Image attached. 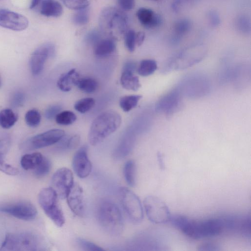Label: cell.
Masks as SVG:
<instances>
[{
  "mask_svg": "<svg viewBox=\"0 0 251 251\" xmlns=\"http://www.w3.org/2000/svg\"><path fill=\"white\" fill-rule=\"evenodd\" d=\"M119 6L126 11L133 8L135 5V0H118Z\"/></svg>",
  "mask_w": 251,
  "mask_h": 251,
  "instance_id": "cell-42",
  "label": "cell"
},
{
  "mask_svg": "<svg viewBox=\"0 0 251 251\" xmlns=\"http://www.w3.org/2000/svg\"><path fill=\"white\" fill-rule=\"evenodd\" d=\"M55 50L54 45L47 43L40 46L33 52L30 59V67L32 74L38 75L42 72L46 60L53 56Z\"/></svg>",
  "mask_w": 251,
  "mask_h": 251,
  "instance_id": "cell-12",
  "label": "cell"
},
{
  "mask_svg": "<svg viewBox=\"0 0 251 251\" xmlns=\"http://www.w3.org/2000/svg\"><path fill=\"white\" fill-rule=\"evenodd\" d=\"M68 8L79 10L87 8L92 0H61Z\"/></svg>",
  "mask_w": 251,
  "mask_h": 251,
  "instance_id": "cell-33",
  "label": "cell"
},
{
  "mask_svg": "<svg viewBox=\"0 0 251 251\" xmlns=\"http://www.w3.org/2000/svg\"><path fill=\"white\" fill-rule=\"evenodd\" d=\"M66 199L72 211L79 217L84 216L85 206L82 188L77 183H74Z\"/></svg>",
  "mask_w": 251,
  "mask_h": 251,
  "instance_id": "cell-16",
  "label": "cell"
},
{
  "mask_svg": "<svg viewBox=\"0 0 251 251\" xmlns=\"http://www.w3.org/2000/svg\"><path fill=\"white\" fill-rule=\"evenodd\" d=\"M55 118L56 123L63 126L71 125L76 120L75 114L73 112L69 110L59 112Z\"/></svg>",
  "mask_w": 251,
  "mask_h": 251,
  "instance_id": "cell-28",
  "label": "cell"
},
{
  "mask_svg": "<svg viewBox=\"0 0 251 251\" xmlns=\"http://www.w3.org/2000/svg\"><path fill=\"white\" fill-rule=\"evenodd\" d=\"M76 86L81 91L87 94H92L97 89L98 84L97 81L93 78L80 77Z\"/></svg>",
  "mask_w": 251,
  "mask_h": 251,
  "instance_id": "cell-26",
  "label": "cell"
},
{
  "mask_svg": "<svg viewBox=\"0 0 251 251\" xmlns=\"http://www.w3.org/2000/svg\"><path fill=\"white\" fill-rule=\"evenodd\" d=\"M200 251H218L219 250V246L213 243H205L199 247Z\"/></svg>",
  "mask_w": 251,
  "mask_h": 251,
  "instance_id": "cell-43",
  "label": "cell"
},
{
  "mask_svg": "<svg viewBox=\"0 0 251 251\" xmlns=\"http://www.w3.org/2000/svg\"><path fill=\"white\" fill-rule=\"evenodd\" d=\"M136 44L137 46H141L145 38V34L144 32L139 31L136 33Z\"/></svg>",
  "mask_w": 251,
  "mask_h": 251,
  "instance_id": "cell-46",
  "label": "cell"
},
{
  "mask_svg": "<svg viewBox=\"0 0 251 251\" xmlns=\"http://www.w3.org/2000/svg\"><path fill=\"white\" fill-rule=\"evenodd\" d=\"M75 173L80 178L87 177L92 171V164L87 154V147H80L75 153L72 162Z\"/></svg>",
  "mask_w": 251,
  "mask_h": 251,
  "instance_id": "cell-14",
  "label": "cell"
},
{
  "mask_svg": "<svg viewBox=\"0 0 251 251\" xmlns=\"http://www.w3.org/2000/svg\"><path fill=\"white\" fill-rule=\"evenodd\" d=\"M122 122L120 115L116 111L108 110L99 114L93 121L88 135L90 144L96 146L114 132Z\"/></svg>",
  "mask_w": 251,
  "mask_h": 251,
  "instance_id": "cell-3",
  "label": "cell"
},
{
  "mask_svg": "<svg viewBox=\"0 0 251 251\" xmlns=\"http://www.w3.org/2000/svg\"><path fill=\"white\" fill-rule=\"evenodd\" d=\"M26 123L30 127H35L38 126L41 121V115L35 109L28 111L25 115Z\"/></svg>",
  "mask_w": 251,
  "mask_h": 251,
  "instance_id": "cell-31",
  "label": "cell"
},
{
  "mask_svg": "<svg viewBox=\"0 0 251 251\" xmlns=\"http://www.w3.org/2000/svg\"><path fill=\"white\" fill-rule=\"evenodd\" d=\"M119 195L123 209L130 222L134 224H140L143 219L144 213L138 197L125 187L120 188Z\"/></svg>",
  "mask_w": 251,
  "mask_h": 251,
  "instance_id": "cell-6",
  "label": "cell"
},
{
  "mask_svg": "<svg viewBox=\"0 0 251 251\" xmlns=\"http://www.w3.org/2000/svg\"><path fill=\"white\" fill-rule=\"evenodd\" d=\"M74 183L72 172L65 167L58 169L51 179V187L61 199H66Z\"/></svg>",
  "mask_w": 251,
  "mask_h": 251,
  "instance_id": "cell-11",
  "label": "cell"
},
{
  "mask_svg": "<svg viewBox=\"0 0 251 251\" xmlns=\"http://www.w3.org/2000/svg\"><path fill=\"white\" fill-rule=\"evenodd\" d=\"M94 46V53L96 56L99 57L110 55L116 50L115 41L110 38L101 39Z\"/></svg>",
  "mask_w": 251,
  "mask_h": 251,
  "instance_id": "cell-20",
  "label": "cell"
},
{
  "mask_svg": "<svg viewBox=\"0 0 251 251\" xmlns=\"http://www.w3.org/2000/svg\"><path fill=\"white\" fill-rule=\"evenodd\" d=\"M146 215L150 221L160 224L170 221L171 213L166 203L159 198L148 196L144 200Z\"/></svg>",
  "mask_w": 251,
  "mask_h": 251,
  "instance_id": "cell-8",
  "label": "cell"
},
{
  "mask_svg": "<svg viewBox=\"0 0 251 251\" xmlns=\"http://www.w3.org/2000/svg\"><path fill=\"white\" fill-rule=\"evenodd\" d=\"M76 242L83 250L90 251H103L104 250L97 245L81 238L77 239Z\"/></svg>",
  "mask_w": 251,
  "mask_h": 251,
  "instance_id": "cell-37",
  "label": "cell"
},
{
  "mask_svg": "<svg viewBox=\"0 0 251 251\" xmlns=\"http://www.w3.org/2000/svg\"><path fill=\"white\" fill-rule=\"evenodd\" d=\"M0 171L10 176H16L19 174L17 168L5 162L2 153L0 151Z\"/></svg>",
  "mask_w": 251,
  "mask_h": 251,
  "instance_id": "cell-35",
  "label": "cell"
},
{
  "mask_svg": "<svg viewBox=\"0 0 251 251\" xmlns=\"http://www.w3.org/2000/svg\"><path fill=\"white\" fill-rule=\"evenodd\" d=\"M44 157L39 152L25 154L21 159V165L25 170H34L41 163Z\"/></svg>",
  "mask_w": 251,
  "mask_h": 251,
  "instance_id": "cell-22",
  "label": "cell"
},
{
  "mask_svg": "<svg viewBox=\"0 0 251 251\" xmlns=\"http://www.w3.org/2000/svg\"><path fill=\"white\" fill-rule=\"evenodd\" d=\"M191 23L189 20L183 19L178 21L176 25V30L179 33H184L189 30Z\"/></svg>",
  "mask_w": 251,
  "mask_h": 251,
  "instance_id": "cell-41",
  "label": "cell"
},
{
  "mask_svg": "<svg viewBox=\"0 0 251 251\" xmlns=\"http://www.w3.org/2000/svg\"><path fill=\"white\" fill-rule=\"evenodd\" d=\"M40 12L46 17H58L62 14L63 8L56 0H42Z\"/></svg>",
  "mask_w": 251,
  "mask_h": 251,
  "instance_id": "cell-19",
  "label": "cell"
},
{
  "mask_svg": "<svg viewBox=\"0 0 251 251\" xmlns=\"http://www.w3.org/2000/svg\"><path fill=\"white\" fill-rule=\"evenodd\" d=\"M61 106L59 104H53L47 108L45 112V117L49 120H51L55 117L58 113L61 110Z\"/></svg>",
  "mask_w": 251,
  "mask_h": 251,
  "instance_id": "cell-38",
  "label": "cell"
},
{
  "mask_svg": "<svg viewBox=\"0 0 251 251\" xmlns=\"http://www.w3.org/2000/svg\"><path fill=\"white\" fill-rule=\"evenodd\" d=\"M64 135L65 132L62 129H50L28 139L24 143L23 147L27 150L46 147L59 142Z\"/></svg>",
  "mask_w": 251,
  "mask_h": 251,
  "instance_id": "cell-9",
  "label": "cell"
},
{
  "mask_svg": "<svg viewBox=\"0 0 251 251\" xmlns=\"http://www.w3.org/2000/svg\"><path fill=\"white\" fill-rule=\"evenodd\" d=\"M51 167L50 160L44 156L41 163L33 170L35 176L38 177L46 176L50 172Z\"/></svg>",
  "mask_w": 251,
  "mask_h": 251,
  "instance_id": "cell-30",
  "label": "cell"
},
{
  "mask_svg": "<svg viewBox=\"0 0 251 251\" xmlns=\"http://www.w3.org/2000/svg\"><path fill=\"white\" fill-rule=\"evenodd\" d=\"M142 98V96L139 95L125 96L120 98L119 105L123 111L128 112L137 106Z\"/></svg>",
  "mask_w": 251,
  "mask_h": 251,
  "instance_id": "cell-25",
  "label": "cell"
},
{
  "mask_svg": "<svg viewBox=\"0 0 251 251\" xmlns=\"http://www.w3.org/2000/svg\"><path fill=\"white\" fill-rule=\"evenodd\" d=\"M80 78L79 74L75 69H72L59 76L57 81L58 88L63 92H69L76 85Z\"/></svg>",
  "mask_w": 251,
  "mask_h": 251,
  "instance_id": "cell-18",
  "label": "cell"
},
{
  "mask_svg": "<svg viewBox=\"0 0 251 251\" xmlns=\"http://www.w3.org/2000/svg\"><path fill=\"white\" fill-rule=\"evenodd\" d=\"M25 100V94L21 92H16L12 96L11 104L14 107H19L23 104Z\"/></svg>",
  "mask_w": 251,
  "mask_h": 251,
  "instance_id": "cell-40",
  "label": "cell"
},
{
  "mask_svg": "<svg viewBox=\"0 0 251 251\" xmlns=\"http://www.w3.org/2000/svg\"><path fill=\"white\" fill-rule=\"evenodd\" d=\"M39 246L37 237L29 232L8 233L0 251H36Z\"/></svg>",
  "mask_w": 251,
  "mask_h": 251,
  "instance_id": "cell-7",
  "label": "cell"
},
{
  "mask_svg": "<svg viewBox=\"0 0 251 251\" xmlns=\"http://www.w3.org/2000/svg\"></svg>",
  "mask_w": 251,
  "mask_h": 251,
  "instance_id": "cell-50",
  "label": "cell"
},
{
  "mask_svg": "<svg viewBox=\"0 0 251 251\" xmlns=\"http://www.w3.org/2000/svg\"><path fill=\"white\" fill-rule=\"evenodd\" d=\"M170 222L186 235L195 239L216 236L224 230L222 218L196 221L176 214L171 215Z\"/></svg>",
  "mask_w": 251,
  "mask_h": 251,
  "instance_id": "cell-1",
  "label": "cell"
},
{
  "mask_svg": "<svg viewBox=\"0 0 251 251\" xmlns=\"http://www.w3.org/2000/svg\"><path fill=\"white\" fill-rule=\"evenodd\" d=\"M98 220L102 229L112 236H119L123 231L124 223L121 212L114 202L105 201L100 205Z\"/></svg>",
  "mask_w": 251,
  "mask_h": 251,
  "instance_id": "cell-4",
  "label": "cell"
},
{
  "mask_svg": "<svg viewBox=\"0 0 251 251\" xmlns=\"http://www.w3.org/2000/svg\"><path fill=\"white\" fill-rule=\"evenodd\" d=\"M17 116L10 109H4L0 112V126L7 129L12 127L17 121Z\"/></svg>",
  "mask_w": 251,
  "mask_h": 251,
  "instance_id": "cell-23",
  "label": "cell"
},
{
  "mask_svg": "<svg viewBox=\"0 0 251 251\" xmlns=\"http://www.w3.org/2000/svg\"><path fill=\"white\" fill-rule=\"evenodd\" d=\"M136 16L141 25L147 28L158 27L162 22L160 15L148 8H139L137 11Z\"/></svg>",
  "mask_w": 251,
  "mask_h": 251,
  "instance_id": "cell-17",
  "label": "cell"
},
{
  "mask_svg": "<svg viewBox=\"0 0 251 251\" xmlns=\"http://www.w3.org/2000/svg\"><path fill=\"white\" fill-rule=\"evenodd\" d=\"M58 197L50 187L42 189L38 195V202L46 215L58 227L65 223V217Z\"/></svg>",
  "mask_w": 251,
  "mask_h": 251,
  "instance_id": "cell-5",
  "label": "cell"
},
{
  "mask_svg": "<svg viewBox=\"0 0 251 251\" xmlns=\"http://www.w3.org/2000/svg\"><path fill=\"white\" fill-rule=\"evenodd\" d=\"M136 166L133 160H128L125 164L124 168V174L125 180L128 185L133 187L135 185Z\"/></svg>",
  "mask_w": 251,
  "mask_h": 251,
  "instance_id": "cell-27",
  "label": "cell"
},
{
  "mask_svg": "<svg viewBox=\"0 0 251 251\" xmlns=\"http://www.w3.org/2000/svg\"><path fill=\"white\" fill-rule=\"evenodd\" d=\"M95 104V100L92 98L81 99L75 103L74 108L80 113H85L91 109Z\"/></svg>",
  "mask_w": 251,
  "mask_h": 251,
  "instance_id": "cell-29",
  "label": "cell"
},
{
  "mask_svg": "<svg viewBox=\"0 0 251 251\" xmlns=\"http://www.w3.org/2000/svg\"><path fill=\"white\" fill-rule=\"evenodd\" d=\"M0 212L25 221L33 220L37 215V210L35 206L27 201H20L11 204L0 205Z\"/></svg>",
  "mask_w": 251,
  "mask_h": 251,
  "instance_id": "cell-10",
  "label": "cell"
},
{
  "mask_svg": "<svg viewBox=\"0 0 251 251\" xmlns=\"http://www.w3.org/2000/svg\"><path fill=\"white\" fill-rule=\"evenodd\" d=\"M41 0H31V2L29 6L30 8H34L39 4V3H40L41 1Z\"/></svg>",
  "mask_w": 251,
  "mask_h": 251,
  "instance_id": "cell-48",
  "label": "cell"
},
{
  "mask_svg": "<svg viewBox=\"0 0 251 251\" xmlns=\"http://www.w3.org/2000/svg\"><path fill=\"white\" fill-rule=\"evenodd\" d=\"M101 39L100 33L97 30L89 31L85 37V40L87 43L94 45Z\"/></svg>",
  "mask_w": 251,
  "mask_h": 251,
  "instance_id": "cell-39",
  "label": "cell"
},
{
  "mask_svg": "<svg viewBox=\"0 0 251 251\" xmlns=\"http://www.w3.org/2000/svg\"><path fill=\"white\" fill-rule=\"evenodd\" d=\"M136 64L133 61H127L124 65L123 71L134 72L136 69Z\"/></svg>",
  "mask_w": 251,
  "mask_h": 251,
  "instance_id": "cell-45",
  "label": "cell"
},
{
  "mask_svg": "<svg viewBox=\"0 0 251 251\" xmlns=\"http://www.w3.org/2000/svg\"><path fill=\"white\" fill-rule=\"evenodd\" d=\"M1 79H0V87L1 86Z\"/></svg>",
  "mask_w": 251,
  "mask_h": 251,
  "instance_id": "cell-49",
  "label": "cell"
},
{
  "mask_svg": "<svg viewBox=\"0 0 251 251\" xmlns=\"http://www.w3.org/2000/svg\"><path fill=\"white\" fill-rule=\"evenodd\" d=\"M157 69L156 62L153 59L142 60L137 69L138 74L143 76H147L153 74Z\"/></svg>",
  "mask_w": 251,
  "mask_h": 251,
  "instance_id": "cell-24",
  "label": "cell"
},
{
  "mask_svg": "<svg viewBox=\"0 0 251 251\" xmlns=\"http://www.w3.org/2000/svg\"><path fill=\"white\" fill-rule=\"evenodd\" d=\"M157 159L158 161L159 165L160 167V168L161 169H164V161H163V158L162 154L158 152L157 153Z\"/></svg>",
  "mask_w": 251,
  "mask_h": 251,
  "instance_id": "cell-47",
  "label": "cell"
},
{
  "mask_svg": "<svg viewBox=\"0 0 251 251\" xmlns=\"http://www.w3.org/2000/svg\"><path fill=\"white\" fill-rule=\"evenodd\" d=\"M224 229L235 231L244 235H250L251 218L250 216H226L222 217Z\"/></svg>",
  "mask_w": 251,
  "mask_h": 251,
  "instance_id": "cell-15",
  "label": "cell"
},
{
  "mask_svg": "<svg viewBox=\"0 0 251 251\" xmlns=\"http://www.w3.org/2000/svg\"><path fill=\"white\" fill-rule=\"evenodd\" d=\"M99 24L101 33L114 40L124 36L127 31L128 19L122 10L108 7L101 11Z\"/></svg>",
  "mask_w": 251,
  "mask_h": 251,
  "instance_id": "cell-2",
  "label": "cell"
},
{
  "mask_svg": "<svg viewBox=\"0 0 251 251\" xmlns=\"http://www.w3.org/2000/svg\"><path fill=\"white\" fill-rule=\"evenodd\" d=\"M28 25V19L25 16L0 8V26L14 31H22Z\"/></svg>",
  "mask_w": 251,
  "mask_h": 251,
  "instance_id": "cell-13",
  "label": "cell"
},
{
  "mask_svg": "<svg viewBox=\"0 0 251 251\" xmlns=\"http://www.w3.org/2000/svg\"><path fill=\"white\" fill-rule=\"evenodd\" d=\"M120 82L124 88L128 90L136 91L141 87L138 77L130 71H123Z\"/></svg>",
  "mask_w": 251,
  "mask_h": 251,
  "instance_id": "cell-21",
  "label": "cell"
},
{
  "mask_svg": "<svg viewBox=\"0 0 251 251\" xmlns=\"http://www.w3.org/2000/svg\"><path fill=\"white\" fill-rule=\"evenodd\" d=\"M136 33L133 30H128L124 35L125 43L126 48L130 52H133L135 48Z\"/></svg>",
  "mask_w": 251,
  "mask_h": 251,
  "instance_id": "cell-36",
  "label": "cell"
},
{
  "mask_svg": "<svg viewBox=\"0 0 251 251\" xmlns=\"http://www.w3.org/2000/svg\"><path fill=\"white\" fill-rule=\"evenodd\" d=\"M209 16L210 22L213 25L216 26L219 25L220 19L218 15L215 12H211Z\"/></svg>",
  "mask_w": 251,
  "mask_h": 251,
  "instance_id": "cell-44",
  "label": "cell"
},
{
  "mask_svg": "<svg viewBox=\"0 0 251 251\" xmlns=\"http://www.w3.org/2000/svg\"><path fill=\"white\" fill-rule=\"evenodd\" d=\"M89 20V10L87 8L77 10L73 17V22L77 25L86 24Z\"/></svg>",
  "mask_w": 251,
  "mask_h": 251,
  "instance_id": "cell-32",
  "label": "cell"
},
{
  "mask_svg": "<svg viewBox=\"0 0 251 251\" xmlns=\"http://www.w3.org/2000/svg\"><path fill=\"white\" fill-rule=\"evenodd\" d=\"M80 142L79 135H75L70 138L63 139L59 144V147L62 149L72 150L76 148Z\"/></svg>",
  "mask_w": 251,
  "mask_h": 251,
  "instance_id": "cell-34",
  "label": "cell"
}]
</instances>
